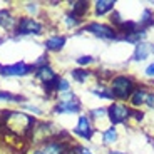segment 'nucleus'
<instances>
[{
    "mask_svg": "<svg viewBox=\"0 0 154 154\" xmlns=\"http://www.w3.org/2000/svg\"><path fill=\"white\" fill-rule=\"evenodd\" d=\"M0 122L4 129L20 136V137H29L30 132L35 127V119L32 116H27L23 112H15V111H2L0 114Z\"/></svg>",
    "mask_w": 154,
    "mask_h": 154,
    "instance_id": "1",
    "label": "nucleus"
},
{
    "mask_svg": "<svg viewBox=\"0 0 154 154\" xmlns=\"http://www.w3.org/2000/svg\"><path fill=\"white\" fill-rule=\"evenodd\" d=\"M109 91L112 92V96H114V99H129L131 97V94L134 92V81H132L131 77L127 75H114L109 81Z\"/></svg>",
    "mask_w": 154,
    "mask_h": 154,
    "instance_id": "2",
    "label": "nucleus"
},
{
    "mask_svg": "<svg viewBox=\"0 0 154 154\" xmlns=\"http://www.w3.org/2000/svg\"><path fill=\"white\" fill-rule=\"evenodd\" d=\"M131 116H132V111L126 104H122V102H114L107 109V117L112 126L126 122L127 119H131Z\"/></svg>",
    "mask_w": 154,
    "mask_h": 154,
    "instance_id": "3",
    "label": "nucleus"
},
{
    "mask_svg": "<svg viewBox=\"0 0 154 154\" xmlns=\"http://www.w3.org/2000/svg\"><path fill=\"white\" fill-rule=\"evenodd\" d=\"M60 99L62 100L54 107L55 114H77V112H81V102L75 96L66 92L60 96Z\"/></svg>",
    "mask_w": 154,
    "mask_h": 154,
    "instance_id": "4",
    "label": "nucleus"
},
{
    "mask_svg": "<svg viewBox=\"0 0 154 154\" xmlns=\"http://www.w3.org/2000/svg\"><path fill=\"white\" fill-rule=\"evenodd\" d=\"M85 32H91L92 35L99 38H104V40H116L119 38V34L116 30V27H111L107 23H99V22H92L85 25Z\"/></svg>",
    "mask_w": 154,
    "mask_h": 154,
    "instance_id": "5",
    "label": "nucleus"
},
{
    "mask_svg": "<svg viewBox=\"0 0 154 154\" xmlns=\"http://www.w3.org/2000/svg\"><path fill=\"white\" fill-rule=\"evenodd\" d=\"M42 23L37 22L35 19H29V17H25V19H20L19 22H17V34L20 35H38L42 34Z\"/></svg>",
    "mask_w": 154,
    "mask_h": 154,
    "instance_id": "6",
    "label": "nucleus"
},
{
    "mask_svg": "<svg viewBox=\"0 0 154 154\" xmlns=\"http://www.w3.org/2000/svg\"><path fill=\"white\" fill-rule=\"evenodd\" d=\"M34 69V66H29L25 62H17L14 66H0V74L7 77H22L30 74Z\"/></svg>",
    "mask_w": 154,
    "mask_h": 154,
    "instance_id": "7",
    "label": "nucleus"
},
{
    "mask_svg": "<svg viewBox=\"0 0 154 154\" xmlns=\"http://www.w3.org/2000/svg\"><path fill=\"white\" fill-rule=\"evenodd\" d=\"M74 134L82 137V139L92 137L94 126H92V122H91V117H89V116H81V117H79V122H77V127L74 129Z\"/></svg>",
    "mask_w": 154,
    "mask_h": 154,
    "instance_id": "8",
    "label": "nucleus"
},
{
    "mask_svg": "<svg viewBox=\"0 0 154 154\" xmlns=\"http://www.w3.org/2000/svg\"><path fill=\"white\" fill-rule=\"evenodd\" d=\"M35 77H37L40 82H44V85H49V84H55L57 82V74L52 70V67L49 66H42L35 69Z\"/></svg>",
    "mask_w": 154,
    "mask_h": 154,
    "instance_id": "9",
    "label": "nucleus"
},
{
    "mask_svg": "<svg viewBox=\"0 0 154 154\" xmlns=\"http://www.w3.org/2000/svg\"><path fill=\"white\" fill-rule=\"evenodd\" d=\"M151 54H154V45L152 44H147V42H139L136 44V49H134V60H146Z\"/></svg>",
    "mask_w": 154,
    "mask_h": 154,
    "instance_id": "10",
    "label": "nucleus"
},
{
    "mask_svg": "<svg viewBox=\"0 0 154 154\" xmlns=\"http://www.w3.org/2000/svg\"><path fill=\"white\" fill-rule=\"evenodd\" d=\"M146 99H147V91L144 87H136L134 92L131 94V97H129V102H131V106H134V107H141V106L146 104Z\"/></svg>",
    "mask_w": 154,
    "mask_h": 154,
    "instance_id": "11",
    "label": "nucleus"
},
{
    "mask_svg": "<svg viewBox=\"0 0 154 154\" xmlns=\"http://www.w3.org/2000/svg\"><path fill=\"white\" fill-rule=\"evenodd\" d=\"M64 45H66V37H62V35H54L45 40L47 50H60Z\"/></svg>",
    "mask_w": 154,
    "mask_h": 154,
    "instance_id": "12",
    "label": "nucleus"
},
{
    "mask_svg": "<svg viewBox=\"0 0 154 154\" xmlns=\"http://www.w3.org/2000/svg\"><path fill=\"white\" fill-rule=\"evenodd\" d=\"M70 8H72L70 14H74L77 19H82V17L89 12V2H82V0L81 2H72V4H70Z\"/></svg>",
    "mask_w": 154,
    "mask_h": 154,
    "instance_id": "13",
    "label": "nucleus"
},
{
    "mask_svg": "<svg viewBox=\"0 0 154 154\" xmlns=\"http://www.w3.org/2000/svg\"><path fill=\"white\" fill-rule=\"evenodd\" d=\"M114 5H116L114 0H97L94 4V7H96L97 15H104V14H107V12H111L114 8Z\"/></svg>",
    "mask_w": 154,
    "mask_h": 154,
    "instance_id": "14",
    "label": "nucleus"
},
{
    "mask_svg": "<svg viewBox=\"0 0 154 154\" xmlns=\"http://www.w3.org/2000/svg\"><path fill=\"white\" fill-rule=\"evenodd\" d=\"M0 25H2L4 29L12 30L14 27H17V20L14 19L7 10H0Z\"/></svg>",
    "mask_w": 154,
    "mask_h": 154,
    "instance_id": "15",
    "label": "nucleus"
},
{
    "mask_svg": "<svg viewBox=\"0 0 154 154\" xmlns=\"http://www.w3.org/2000/svg\"><path fill=\"white\" fill-rule=\"evenodd\" d=\"M154 23V15H152V12L149 10V8H146V10L143 12V15H141V20H139V27L143 29H147V27H151Z\"/></svg>",
    "mask_w": 154,
    "mask_h": 154,
    "instance_id": "16",
    "label": "nucleus"
},
{
    "mask_svg": "<svg viewBox=\"0 0 154 154\" xmlns=\"http://www.w3.org/2000/svg\"><path fill=\"white\" fill-rule=\"evenodd\" d=\"M92 94H94V96H97L99 99H107V100L114 99V96H112V92L109 91L107 85H99V87H94L92 89Z\"/></svg>",
    "mask_w": 154,
    "mask_h": 154,
    "instance_id": "17",
    "label": "nucleus"
},
{
    "mask_svg": "<svg viewBox=\"0 0 154 154\" xmlns=\"http://www.w3.org/2000/svg\"><path fill=\"white\" fill-rule=\"evenodd\" d=\"M117 141V131H116V127L111 126L109 129H106L104 132H102V143L104 144H112Z\"/></svg>",
    "mask_w": 154,
    "mask_h": 154,
    "instance_id": "18",
    "label": "nucleus"
},
{
    "mask_svg": "<svg viewBox=\"0 0 154 154\" xmlns=\"http://www.w3.org/2000/svg\"><path fill=\"white\" fill-rule=\"evenodd\" d=\"M72 77H74V81H77V82H85L89 79V77L92 75V72L91 70H85V69H75V70H72Z\"/></svg>",
    "mask_w": 154,
    "mask_h": 154,
    "instance_id": "19",
    "label": "nucleus"
},
{
    "mask_svg": "<svg viewBox=\"0 0 154 154\" xmlns=\"http://www.w3.org/2000/svg\"><path fill=\"white\" fill-rule=\"evenodd\" d=\"M70 89V84L66 81V79H62V77H59V81L55 82V92H60V94H66L69 92Z\"/></svg>",
    "mask_w": 154,
    "mask_h": 154,
    "instance_id": "20",
    "label": "nucleus"
},
{
    "mask_svg": "<svg viewBox=\"0 0 154 154\" xmlns=\"http://www.w3.org/2000/svg\"><path fill=\"white\" fill-rule=\"evenodd\" d=\"M23 97L20 96H14L10 92H5V91H0V100H14V102H22Z\"/></svg>",
    "mask_w": 154,
    "mask_h": 154,
    "instance_id": "21",
    "label": "nucleus"
},
{
    "mask_svg": "<svg viewBox=\"0 0 154 154\" xmlns=\"http://www.w3.org/2000/svg\"><path fill=\"white\" fill-rule=\"evenodd\" d=\"M66 23H67V27H77V25L81 23V19H77L74 14H67L66 15Z\"/></svg>",
    "mask_w": 154,
    "mask_h": 154,
    "instance_id": "22",
    "label": "nucleus"
},
{
    "mask_svg": "<svg viewBox=\"0 0 154 154\" xmlns=\"http://www.w3.org/2000/svg\"><path fill=\"white\" fill-rule=\"evenodd\" d=\"M106 116H107V109L100 107V109H94L89 117H106Z\"/></svg>",
    "mask_w": 154,
    "mask_h": 154,
    "instance_id": "23",
    "label": "nucleus"
},
{
    "mask_svg": "<svg viewBox=\"0 0 154 154\" xmlns=\"http://www.w3.org/2000/svg\"><path fill=\"white\" fill-rule=\"evenodd\" d=\"M92 62H94V59L91 55H82V57L77 59V64L79 66H87V64H92Z\"/></svg>",
    "mask_w": 154,
    "mask_h": 154,
    "instance_id": "24",
    "label": "nucleus"
},
{
    "mask_svg": "<svg viewBox=\"0 0 154 154\" xmlns=\"http://www.w3.org/2000/svg\"><path fill=\"white\" fill-rule=\"evenodd\" d=\"M146 106L154 109V92H147V99H146Z\"/></svg>",
    "mask_w": 154,
    "mask_h": 154,
    "instance_id": "25",
    "label": "nucleus"
},
{
    "mask_svg": "<svg viewBox=\"0 0 154 154\" xmlns=\"http://www.w3.org/2000/svg\"><path fill=\"white\" fill-rule=\"evenodd\" d=\"M144 72H146L147 77H154V62H152V64H149V66L146 67V70H144Z\"/></svg>",
    "mask_w": 154,
    "mask_h": 154,
    "instance_id": "26",
    "label": "nucleus"
},
{
    "mask_svg": "<svg viewBox=\"0 0 154 154\" xmlns=\"http://www.w3.org/2000/svg\"><path fill=\"white\" fill-rule=\"evenodd\" d=\"M25 109H29V111L34 112V114H42V112H40V109L35 107V106H25Z\"/></svg>",
    "mask_w": 154,
    "mask_h": 154,
    "instance_id": "27",
    "label": "nucleus"
},
{
    "mask_svg": "<svg viewBox=\"0 0 154 154\" xmlns=\"http://www.w3.org/2000/svg\"><path fill=\"white\" fill-rule=\"evenodd\" d=\"M27 10L29 12H37V4H27Z\"/></svg>",
    "mask_w": 154,
    "mask_h": 154,
    "instance_id": "28",
    "label": "nucleus"
},
{
    "mask_svg": "<svg viewBox=\"0 0 154 154\" xmlns=\"http://www.w3.org/2000/svg\"><path fill=\"white\" fill-rule=\"evenodd\" d=\"M79 154H92V152H91L89 149H84V147H81V149H79Z\"/></svg>",
    "mask_w": 154,
    "mask_h": 154,
    "instance_id": "29",
    "label": "nucleus"
},
{
    "mask_svg": "<svg viewBox=\"0 0 154 154\" xmlns=\"http://www.w3.org/2000/svg\"><path fill=\"white\" fill-rule=\"evenodd\" d=\"M109 154H126V152H121V151H109Z\"/></svg>",
    "mask_w": 154,
    "mask_h": 154,
    "instance_id": "30",
    "label": "nucleus"
},
{
    "mask_svg": "<svg viewBox=\"0 0 154 154\" xmlns=\"http://www.w3.org/2000/svg\"><path fill=\"white\" fill-rule=\"evenodd\" d=\"M34 154H44V152H42L40 149H37V151H34Z\"/></svg>",
    "mask_w": 154,
    "mask_h": 154,
    "instance_id": "31",
    "label": "nucleus"
}]
</instances>
